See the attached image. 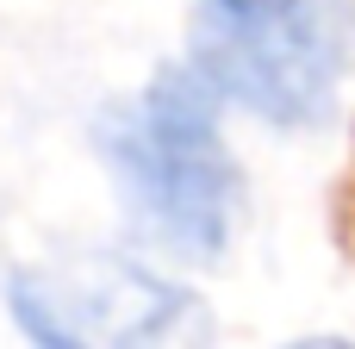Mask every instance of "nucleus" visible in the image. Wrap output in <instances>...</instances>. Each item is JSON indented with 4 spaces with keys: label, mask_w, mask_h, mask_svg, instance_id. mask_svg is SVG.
Segmentation results:
<instances>
[{
    "label": "nucleus",
    "mask_w": 355,
    "mask_h": 349,
    "mask_svg": "<svg viewBox=\"0 0 355 349\" xmlns=\"http://www.w3.org/2000/svg\"><path fill=\"white\" fill-rule=\"evenodd\" d=\"M94 162L131 244L168 269H218L250 219V169L231 144V106L212 81L168 56L87 125Z\"/></svg>",
    "instance_id": "1"
},
{
    "label": "nucleus",
    "mask_w": 355,
    "mask_h": 349,
    "mask_svg": "<svg viewBox=\"0 0 355 349\" xmlns=\"http://www.w3.org/2000/svg\"><path fill=\"white\" fill-rule=\"evenodd\" d=\"M0 312L25 349H212L206 293L137 244H69L0 275Z\"/></svg>",
    "instance_id": "2"
},
{
    "label": "nucleus",
    "mask_w": 355,
    "mask_h": 349,
    "mask_svg": "<svg viewBox=\"0 0 355 349\" xmlns=\"http://www.w3.org/2000/svg\"><path fill=\"white\" fill-rule=\"evenodd\" d=\"M181 56L212 81L231 119H256L262 131H281V137L324 131L343 106V81L355 69L349 12L337 0H312L268 25L187 19Z\"/></svg>",
    "instance_id": "3"
},
{
    "label": "nucleus",
    "mask_w": 355,
    "mask_h": 349,
    "mask_svg": "<svg viewBox=\"0 0 355 349\" xmlns=\"http://www.w3.org/2000/svg\"><path fill=\"white\" fill-rule=\"evenodd\" d=\"M312 0H193V19L206 25H268V19H287Z\"/></svg>",
    "instance_id": "4"
},
{
    "label": "nucleus",
    "mask_w": 355,
    "mask_h": 349,
    "mask_svg": "<svg viewBox=\"0 0 355 349\" xmlns=\"http://www.w3.org/2000/svg\"><path fill=\"white\" fill-rule=\"evenodd\" d=\"M275 349H355V337L349 331H300V337H287Z\"/></svg>",
    "instance_id": "5"
}]
</instances>
